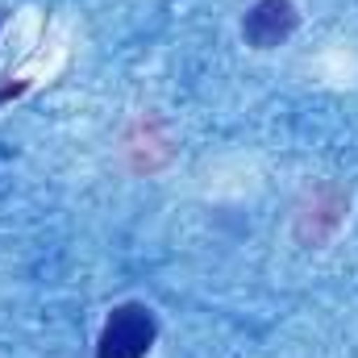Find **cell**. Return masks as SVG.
Returning <instances> with one entry per match:
<instances>
[{
    "label": "cell",
    "instance_id": "6da1fadb",
    "mask_svg": "<svg viewBox=\"0 0 358 358\" xmlns=\"http://www.w3.org/2000/svg\"><path fill=\"white\" fill-rule=\"evenodd\" d=\"M159 342V317L142 300L117 304L96 338V358H146Z\"/></svg>",
    "mask_w": 358,
    "mask_h": 358
},
{
    "label": "cell",
    "instance_id": "7a4b0ae2",
    "mask_svg": "<svg viewBox=\"0 0 358 358\" xmlns=\"http://www.w3.org/2000/svg\"><path fill=\"white\" fill-rule=\"evenodd\" d=\"M300 29V8L292 0H255L242 17V38L255 50H275Z\"/></svg>",
    "mask_w": 358,
    "mask_h": 358
},
{
    "label": "cell",
    "instance_id": "3957f363",
    "mask_svg": "<svg viewBox=\"0 0 358 358\" xmlns=\"http://www.w3.org/2000/svg\"><path fill=\"white\" fill-rule=\"evenodd\" d=\"M0 25H4V8H0Z\"/></svg>",
    "mask_w": 358,
    "mask_h": 358
}]
</instances>
